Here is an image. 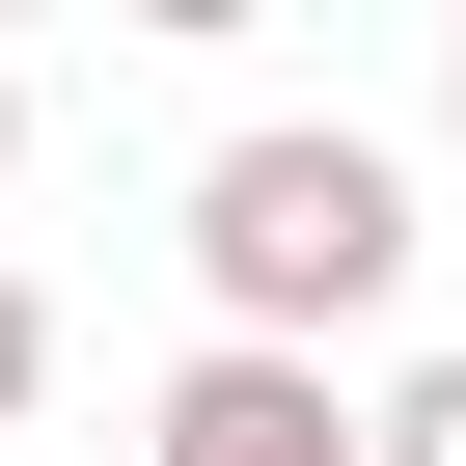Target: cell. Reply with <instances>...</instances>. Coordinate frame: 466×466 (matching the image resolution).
<instances>
[{
    "label": "cell",
    "mask_w": 466,
    "mask_h": 466,
    "mask_svg": "<svg viewBox=\"0 0 466 466\" xmlns=\"http://www.w3.org/2000/svg\"><path fill=\"white\" fill-rule=\"evenodd\" d=\"M192 275H219V357H329V329L411 275V165L329 137V110L219 137V165H192Z\"/></svg>",
    "instance_id": "cell-1"
},
{
    "label": "cell",
    "mask_w": 466,
    "mask_h": 466,
    "mask_svg": "<svg viewBox=\"0 0 466 466\" xmlns=\"http://www.w3.org/2000/svg\"><path fill=\"white\" fill-rule=\"evenodd\" d=\"M137 466H357V411H329V357H192Z\"/></svg>",
    "instance_id": "cell-2"
},
{
    "label": "cell",
    "mask_w": 466,
    "mask_h": 466,
    "mask_svg": "<svg viewBox=\"0 0 466 466\" xmlns=\"http://www.w3.org/2000/svg\"><path fill=\"white\" fill-rule=\"evenodd\" d=\"M357 466H466V357H411V384L357 411Z\"/></svg>",
    "instance_id": "cell-3"
},
{
    "label": "cell",
    "mask_w": 466,
    "mask_h": 466,
    "mask_svg": "<svg viewBox=\"0 0 466 466\" xmlns=\"http://www.w3.org/2000/svg\"><path fill=\"white\" fill-rule=\"evenodd\" d=\"M28 384H56V329H28V275H0V439H28Z\"/></svg>",
    "instance_id": "cell-4"
},
{
    "label": "cell",
    "mask_w": 466,
    "mask_h": 466,
    "mask_svg": "<svg viewBox=\"0 0 466 466\" xmlns=\"http://www.w3.org/2000/svg\"><path fill=\"white\" fill-rule=\"evenodd\" d=\"M0 165H28V56H0Z\"/></svg>",
    "instance_id": "cell-5"
},
{
    "label": "cell",
    "mask_w": 466,
    "mask_h": 466,
    "mask_svg": "<svg viewBox=\"0 0 466 466\" xmlns=\"http://www.w3.org/2000/svg\"><path fill=\"white\" fill-rule=\"evenodd\" d=\"M439 137H466V56H439Z\"/></svg>",
    "instance_id": "cell-6"
}]
</instances>
